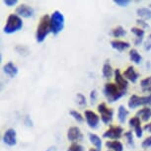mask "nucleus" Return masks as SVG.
<instances>
[{
    "label": "nucleus",
    "mask_w": 151,
    "mask_h": 151,
    "mask_svg": "<svg viewBox=\"0 0 151 151\" xmlns=\"http://www.w3.org/2000/svg\"><path fill=\"white\" fill-rule=\"evenodd\" d=\"M50 33H52V23L50 17L48 15H44L40 20L39 26L37 28L36 40L38 42H42Z\"/></svg>",
    "instance_id": "obj_1"
},
{
    "label": "nucleus",
    "mask_w": 151,
    "mask_h": 151,
    "mask_svg": "<svg viewBox=\"0 0 151 151\" xmlns=\"http://www.w3.org/2000/svg\"><path fill=\"white\" fill-rule=\"evenodd\" d=\"M104 95L107 98L109 103H114L121 99L122 96L125 95V92L119 89V86L116 83H106L104 87Z\"/></svg>",
    "instance_id": "obj_2"
},
{
    "label": "nucleus",
    "mask_w": 151,
    "mask_h": 151,
    "mask_svg": "<svg viewBox=\"0 0 151 151\" xmlns=\"http://www.w3.org/2000/svg\"><path fill=\"white\" fill-rule=\"evenodd\" d=\"M23 27V21L21 17L17 14H11L7 19L6 25L4 27L5 34H14L21 30Z\"/></svg>",
    "instance_id": "obj_3"
},
{
    "label": "nucleus",
    "mask_w": 151,
    "mask_h": 151,
    "mask_svg": "<svg viewBox=\"0 0 151 151\" xmlns=\"http://www.w3.org/2000/svg\"><path fill=\"white\" fill-rule=\"evenodd\" d=\"M50 23H52V33L53 35H58L64 28L65 19L63 14L59 11H55L50 16Z\"/></svg>",
    "instance_id": "obj_4"
},
{
    "label": "nucleus",
    "mask_w": 151,
    "mask_h": 151,
    "mask_svg": "<svg viewBox=\"0 0 151 151\" xmlns=\"http://www.w3.org/2000/svg\"><path fill=\"white\" fill-rule=\"evenodd\" d=\"M146 105H151V94L148 96L132 95L127 103L129 109H135L139 106H146Z\"/></svg>",
    "instance_id": "obj_5"
},
{
    "label": "nucleus",
    "mask_w": 151,
    "mask_h": 151,
    "mask_svg": "<svg viewBox=\"0 0 151 151\" xmlns=\"http://www.w3.org/2000/svg\"><path fill=\"white\" fill-rule=\"evenodd\" d=\"M98 112L101 116V119L104 124H109L113 119L114 116V110L111 108H108L105 103H101L98 105Z\"/></svg>",
    "instance_id": "obj_6"
},
{
    "label": "nucleus",
    "mask_w": 151,
    "mask_h": 151,
    "mask_svg": "<svg viewBox=\"0 0 151 151\" xmlns=\"http://www.w3.org/2000/svg\"><path fill=\"white\" fill-rule=\"evenodd\" d=\"M122 132H124V129H122V127H119V125H111L109 129H107L104 132L103 136L105 138H110L116 140V139H119L122 136Z\"/></svg>",
    "instance_id": "obj_7"
},
{
    "label": "nucleus",
    "mask_w": 151,
    "mask_h": 151,
    "mask_svg": "<svg viewBox=\"0 0 151 151\" xmlns=\"http://www.w3.org/2000/svg\"><path fill=\"white\" fill-rule=\"evenodd\" d=\"M84 116H85V119H86L87 124L89 125L91 129H95L98 127L99 122H100V118L96 113H94L93 111L87 110V111H85Z\"/></svg>",
    "instance_id": "obj_8"
},
{
    "label": "nucleus",
    "mask_w": 151,
    "mask_h": 151,
    "mask_svg": "<svg viewBox=\"0 0 151 151\" xmlns=\"http://www.w3.org/2000/svg\"><path fill=\"white\" fill-rule=\"evenodd\" d=\"M67 139L72 142V143L83 140V134H82L80 129L77 127H70V129L67 130Z\"/></svg>",
    "instance_id": "obj_9"
},
{
    "label": "nucleus",
    "mask_w": 151,
    "mask_h": 151,
    "mask_svg": "<svg viewBox=\"0 0 151 151\" xmlns=\"http://www.w3.org/2000/svg\"><path fill=\"white\" fill-rule=\"evenodd\" d=\"M3 142L8 146H14L17 144V133L15 129H8L3 134Z\"/></svg>",
    "instance_id": "obj_10"
},
{
    "label": "nucleus",
    "mask_w": 151,
    "mask_h": 151,
    "mask_svg": "<svg viewBox=\"0 0 151 151\" xmlns=\"http://www.w3.org/2000/svg\"><path fill=\"white\" fill-rule=\"evenodd\" d=\"M16 14L23 18H31L34 16V9L27 4H21L17 7Z\"/></svg>",
    "instance_id": "obj_11"
},
{
    "label": "nucleus",
    "mask_w": 151,
    "mask_h": 151,
    "mask_svg": "<svg viewBox=\"0 0 151 151\" xmlns=\"http://www.w3.org/2000/svg\"><path fill=\"white\" fill-rule=\"evenodd\" d=\"M129 124L130 127H132L134 129V132H135V135L136 137L140 138L142 136V132H143V129L141 127V122H140V119L138 116H132V119H129Z\"/></svg>",
    "instance_id": "obj_12"
},
{
    "label": "nucleus",
    "mask_w": 151,
    "mask_h": 151,
    "mask_svg": "<svg viewBox=\"0 0 151 151\" xmlns=\"http://www.w3.org/2000/svg\"><path fill=\"white\" fill-rule=\"evenodd\" d=\"M115 82L119 86V89H122V91L127 92V88H129V81L124 77V75L121 73L119 69L115 70Z\"/></svg>",
    "instance_id": "obj_13"
},
{
    "label": "nucleus",
    "mask_w": 151,
    "mask_h": 151,
    "mask_svg": "<svg viewBox=\"0 0 151 151\" xmlns=\"http://www.w3.org/2000/svg\"><path fill=\"white\" fill-rule=\"evenodd\" d=\"M124 77L127 79V80H129L132 81V83H135L137 81V79L139 77V73L134 69L133 66H129L127 69L124 70V72L122 73Z\"/></svg>",
    "instance_id": "obj_14"
},
{
    "label": "nucleus",
    "mask_w": 151,
    "mask_h": 151,
    "mask_svg": "<svg viewBox=\"0 0 151 151\" xmlns=\"http://www.w3.org/2000/svg\"><path fill=\"white\" fill-rule=\"evenodd\" d=\"M111 45H112V47L114 50H118V52H124V50L130 47L129 42H124V41H119V40H114V41H112L111 42Z\"/></svg>",
    "instance_id": "obj_15"
},
{
    "label": "nucleus",
    "mask_w": 151,
    "mask_h": 151,
    "mask_svg": "<svg viewBox=\"0 0 151 151\" xmlns=\"http://www.w3.org/2000/svg\"><path fill=\"white\" fill-rule=\"evenodd\" d=\"M3 71L5 74H7L10 77H15V76L18 74V68L13 62H8L3 66Z\"/></svg>",
    "instance_id": "obj_16"
},
{
    "label": "nucleus",
    "mask_w": 151,
    "mask_h": 151,
    "mask_svg": "<svg viewBox=\"0 0 151 151\" xmlns=\"http://www.w3.org/2000/svg\"><path fill=\"white\" fill-rule=\"evenodd\" d=\"M136 116H138V118L143 122L149 121L151 118V109L148 107H144L143 109L139 110L138 112L136 113Z\"/></svg>",
    "instance_id": "obj_17"
},
{
    "label": "nucleus",
    "mask_w": 151,
    "mask_h": 151,
    "mask_svg": "<svg viewBox=\"0 0 151 151\" xmlns=\"http://www.w3.org/2000/svg\"><path fill=\"white\" fill-rule=\"evenodd\" d=\"M132 33H133L136 36V40L134 42V44L136 45H140L142 41H143V37H144V30L141 29L139 27H133L132 28Z\"/></svg>",
    "instance_id": "obj_18"
},
{
    "label": "nucleus",
    "mask_w": 151,
    "mask_h": 151,
    "mask_svg": "<svg viewBox=\"0 0 151 151\" xmlns=\"http://www.w3.org/2000/svg\"><path fill=\"white\" fill-rule=\"evenodd\" d=\"M106 146L108 149L112 151H122L124 150V145L121 141L119 140H113V141H107Z\"/></svg>",
    "instance_id": "obj_19"
},
{
    "label": "nucleus",
    "mask_w": 151,
    "mask_h": 151,
    "mask_svg": "<svg viewBox=\"0 0 151 151\" xmlns=\"http://www.w3.org/2000/svg\"><path fill=\"white\" fill-rule=\"evenodd\" d=\"M89 140L90 142L92 143L94 146H95V148L98 151H101L102 149V140L101 138L99 137L98 135L95 134V133H89Z\"/></svg>",
    "instance_id": "obj_20"
},
{
    "label": "nucleus",
    "mask_w": 151,
    "mask_h": 151,
    "mask_svg": "<svg viewBox=\"0 0 151 151\" xmlns=\"http://www.w3.org/2000/svg\"><path fill=\"white\" fill-rule=\"evenodd\" d=\"M129 116V111L124 108V106H119L118 109V119L119 122L124 124V122L127 121V118Z\"/></svg>",
    "instance_id": "obj_21"
},
{
    "label": "nucleus",
    "mask_w": 151,
    "mask_h": 151,
    "mask_svg": "<svg viewBox=\"0 0 151 151\" xmlns=\"http://www.w3.org/2000/svg\"><path fill=\"white\" fill-rule=\"evenodd\" d=\"M129 58L130 60H132V62H134L135 64H139L142 60V58L141 55H139L137 50H135V48H132V50H129Z\"/></svg>",
    "instance_id": "obj_22"
},
{
    "label": "nucleus",
    "mask_w": 151,
    "mask_h": 151,
    "mask_svg": "<svg viewBox=\"0 0 151 151\" xmlns=\"http://www.w3.org/2000/svg\"><path fill=\"white\" fill-rule=\"evenodd\" d=\"M102 73H103V76L105 78H111L113 76V74H115V72L113 71V68L111 66V64L109 62H106L103 65V69H102Z\"/></svg>",
    "instance_id": "obj_23"
},
{
    "label": "nucleus",
    "mask_w": 151,
    "mask_h": 151,
    "mask_svg": "<svg viewBox=\"0 0 151 151\" xmlns=\"http://www.w3.org/2000/svg\"><path fill=\"white\" fill-rule=\"evenodd\" d=\"M136 14L142 19H150L151 18V9L149 8H138L136 10Z\"/></svg>",
    "instance_id": "obj_24"
},
{
    "label": "nucleus",
    "mask_w": 151,
    "mask_h": 151,
    "mask_svg": "<svg viewBox=\"0 0 151 151\" xmlns=\"http://www.w3.org/2000/svg\"><path fill=\"white\" fill-rule=\"evenodd\" d=\"M140 86H141L142 91L151 93V76L142 79V80L140 81Z\"/></svg>",
    "instance_id": "obj_25"
},
{
    "label": "nucleus",
    "mask_w": 151,
    "mask_h": 151,
    "mask_svg": "<svg viewBox=\"0 0 151 151\" xmlns=\"http://www.w3.org/2000/svg\"><path fill=\"white\" fill-rule=\"evenodd\" d=\"M125 34H127V32L122 26H118L112 30V35L114 38H121V37H124Z\"/></svg>",
    "instance_id": "obj_26"
},
{
    "label": "nucleus",
    "mask_w": 151,
    "mask_h": 151,
    "mask_svg": "<svg viewBox=\"0 0 151 151\" xmlns=\"http://www.w3.org/2000/svg\"><path fill=\"white\" fill-rule=\"evenodd\" d=\"M70 115L74 119H75V121H77L78 122H84V116H82L79 112H77V111H70Z\"/></svg>",
    "instance_id": "obj_27"
},
{
    "label": "nucleus",
    "mask_w": 151,
    "mask_h": 151,
    "mask_svg": "<svg viewBox=\"0 0 151 151\" xmlns=\"http://www.w3.org/2000/svg\"><path fill=\"white\" fill-rule=\"evenodd\" d=\"M67 151H84V147L81 144L77 143V142H74L68 147Z\"/></svg>",
    "instance_id": "obj_28"
},
{
    "label": "nucleus",
    "mask_w": 151,
    "mask_h": 151,
    "mask_svg": "<svg viewBox=\"0 0 151 151\" xmlns=\"http://www.w3.org/2000/svg\"><path fill=\"white\" fill-rule=\"evenodd\" d=\"M124 137L127 138V142L129 146H134V142H133V135L132 132H124Z\"/></svg>",
    "instance_id": "obj_29"
},
{
    "label": "nucleus",
    "mask_w": 151,
    "mask_h": 151,
    "mask_svg": "<svg viewBox=\"0 0 151 151\" xmlns=\"http://www.w3.org/2000/svg\"><path fill=\"white\" fill-rule=\"evenodd\" d=\"M76 98H77V103L80 105V106H85L86 105V98H85L84 95H82L81 93H78L76 95Z\"/></svg>",
    "instance_id": "obj_30"
},
{
    "label": "nucleus",
    "mask_w": 151,
    "mask_h": 151,
    "mask_svg": "<svg viewBox=\"0 0 151 151\" xmlns=\"http://www.w3.org/2000/svg\"><path fill=\"white\" fill-rule=\"evenodd\" d=\"M114 3L116 4L119 7H127L130 3V1L129 0H115Z\"/></svg>",
    "instance_id": "obj_31"
},
{
    "label": "nucleus",
    "mask_w": 151,
    "mask_h": 151,
    "mask_svg": "<svg viewBox=\"0 0 151 151\" xmlns=\"http://www.w3.org/2000/svg\"><path fill=\"white\" fill-rule=\"evenodd\" d=\"M136 23H137L139 28H141V29H146V28H149V25H148L147 23L145 22L144 20H142V19H137V20H136Z\"/></svg>",
    "instance_id": "obj_32"
},
{
    "label": "nucleus",
    "mask_w": 151,
    "mask_h": 151,
    "mask_svg": "<svg viewBox=\"0 0 151 151\" xmlns=\"http://www.w3.org/2000/svg\"><path fill=\"white\" fill-rule=\"evenodd\" d=\"M142 147L143 148H148V147H151V135L148 136L142 141Z\"/></svg>",
    "instance_id": "obj_33"
},
{
    "label": "nucleus",
    "mask_w": 151,
    "mask_h": 151,
    "mask_svg": "<svg viewBox=\"0 0 151 151\" xmlns=\"http://www.w3.org/2000/svg\"><path fill=\"white\" fill-rule=\"evenodd\" d=\"M3 3L8 7H12L18 3V0H4Z\"/></svg>",
    "instance_id": "obj_34"
},
{
    "label": "nucleus",
    "mask_w": 151,
    "mask_h": 151,
    "mask_svg": "<svg viewBox=\"0 0 151 151\" xmlns=\"http://www.w3.org/2000/svg\"><path fill=\"white\" fill-rule=\"evenodd\" d=\"M96 100H97V91L96 90H92V91H91V93H90V101H91V103L94 104L96 102Z\"/></svg>",
    "instance_id": "obj_35"
},
{
    "label": "nucleus",
    "mask_w": 151,
    "mask_h": 151,
    "mask_svg": "<svg viewBox=\"0 0 151 151\" xmlns=\"http://www.w3.org/2000/svg\"><path fill=\"white\" fill-rule=\"evenodd\" d=\"M144 50H151V34L148 36V40L147 42L144 44Z\"/></svg>",
    "instance_id": "obj_36"
},
{
    "label": "nucleus",
    "mask_w": 151,
    "mask_h": 151,
    "mask_svg": "<svg viewBox=\"0 0 151 151\" xmlns=\"http://www.w3.org/2000/svg\"><path fill=\"white\" fill-rule=\"evenodd\" d=\"M143 130H146V132H151V122H149V124L144 125Z\"/></svg>",
    "instance_id": "obj_37"
},
{
    "label": "nucleus",
    "mask_w": 151,
    "mask_h": 151,
    "mask_svg": "<svg viewBox=\"0 0 151 151\" xmlns=\"http://www.w3.org/2000/svg\"><path fill=\"white\" fill-rule=\"evenodd\" d=\"M25 124H26V125H28V127H32V125H33V124H32V122H31V119H30L29 116H26V121H25Z\"/></svg>",
    "instance_id": "obj_38"
},
{
    "label": "nucleus",
    "mask_w": 151,
    "mask_h": 151,
    "mask_svg": "<svg viewBox=\"0 0 151 151\" xmlns=\"http://www.w3.org/2000/svg\"><path fill=\"white\" fill-rule=\"evenodd\" d=\"M55 146H52V147H50V148H47L45 151H55Z\"/></svg>",
    "instance_id": "obj_39"
},
{
    "label": "nucleus",
    "mask_w": 151,
    "mask_h": 151,
    "mask_svg": "<svg viewBox=\"0 0 151 151\" xmlns=\"http://www.w3.org/2000/svg\"><path fill=\"white\" fill-rule=\"evenodd\" d=\"M89 151H98V150H97L96 148H90Z\"/></svg>",
    "instance_id": "obj_40"
},
{
    "label": "nucleus",
    "mask_w": 151,
    "mask_h": 151,
    "mask_svg": "<svg viewBox=\"0 0 151 151\" xmlns=\"http://www.w3.org/2000/svg\"><path fill=\"white\" fill-rule=\"evenodd\" d=\"M149 9H151V4H149Z\"/></svg>",
    "instance_id": "obj_41"
}]
</instances>
